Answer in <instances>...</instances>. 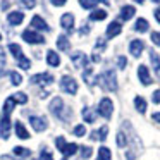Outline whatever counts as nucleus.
I'll use <instances>...</instances> for the list:
<instances>
[{"label": "nucleus", "mask_w": 160, "mask_h": 160, "mask_svg": "<svg viewBox=\"0 0 160 160\" xmlns=\"http://www.w3.org/2000/svg\"><path fill=\"white\" fill-rule=\"evenodd\" d=\"M98 160H100V158H98Z\"/></svg>", "instance_id": "obj_59"}, {"label": "nucleus", "mask_w": 160, "mask_h": 160, "mask_svg": "<svg viewBox=\"0 0 160 160\" xmlns=\"http://www.w3.org/2000/svg\"><path fill=\"white\" fill-rule=\"evenodd\" d=\"M31 26L33 28H36V29H40V31H48V24L45 22V19L43 18H40V16H35V18L31 19Z\"/></svg>", "instance_id": "obj_16"}, {"label": "nucleus", "mask_w": 160, "mask_h": 160, "mask_svg": "<svg viewBox=\"0 0 160 160\" xmlns=\"http://www.w3.org/2000/svg\"><path fill=\"white\" fill-rule=\"evenodd\" d=\"M98 4V0H79V5L83 9H95Z\"/></svg>", "instance_id": "obj_34"}, {"label": "nucleus", "mask_w": 160, "mask_h": 160, "mask_svg": "<svg viewBox=\"0 0 160 160\" xmlns=\"http://www.w3.org/2000/svg\"><path fill=\"white\" fill-rule=\"evenodd\" d=\"M7 19H9V22H11L12 26H18V24H21V22H22L24 14H22V12H19V11H16V12H11Z\"/></svg>", "instance_id": "obj_20"}, {"label": "nucleus", "mask_w": 160, "mask_h": 160, "mask_svg": "<svg viewBox=\"0 0 160 160\" xmlns=\"http://www.w3.org/2000/svg\"><path fill=\"white\" fill-rule=\"evenodd\" d=\"M22 40L24 42H28V43H31V45H42V43H45V38H43L40 33H36V31H33V29H26L24 33H22Z\"/></svg>", "instance_id": "obj_4"}, {"label": "nucleus", "mask_w": 160, "mask_h": 160, "mask_svg": "<svg viewBox=\"0 0 160 160\" xmlns=\"http://www.w3.org/2000/svg\"><path fill=\"white\" fill-rule=\"evenodd\" d=\"M136 4H143V2H145V0H134Z\"/></svg>", "instance_id": "obj_54"}, {"label": "nucleus", "mask_w": 160, "mask_h": 160, "mask_svg": "<svg viewBox=\"0 0 160 160\" xmlns=\"http://www.w3.org/2000/svg\"><path fill=\"white\" fill-rule=\"evenodd\" d=\"M107 134H108V126H102L98 131H93L90 134V138L93 141H105L107 139Z\"/></svg>", "instance_id": "obj_13"}, {"label": "nucleus", "mask_w": 160, "mask_h": 160, "mask_svg": "<svg viewBox=\"0 0 160 160\" xmlns=\"http://www.w3.org/2000/svg\"><path fill=\"white\" fill-rule=\"evenodd\" d=\"M117 66H119V69H124V67L128 66V59H126L124 55H119L117 57Z\"/></svg>", "instance_id": "obj_39"}, {"label": "nucleus", "mask_w": 160, "mask_h": 160, "mask_svg": "<svg viewBox=\"0 0 160 160\" xmlns=\"http://www.w3.org/2000/svg\"><path fill=\"white\" fill-rule=\"evenodd\" d=\"M4 66H5V53H4V48L0 47V71L4 69Z\"/></svg>", "instance_id": "obj_44"}, {"label": "nucleus", "mask_w": 160, "mask_h": 160, "mask_svg": "<svg viewBox=\"0 0 160 160\" xmlns=\"http://www.w3.org/2000/svg\"><path fill=\"white\" fill-rule=\"evenodd\" d=\"M117 146H119V148H124V146H128V138H126L124 131H119V132H117Z\"/></svg>", "instance_id": "obj_33"}, {"label": "nucleus", "mask_w": 160, "mask_h": 160, "mask_svg": "<svg viewBox=\"0 0 160 160\" xmlns=\"http://www.w3.org/2000/svg\"><path fill=\"white\" fill-rule=\"evenodd\" d=\"M71 60H72L74 67H78V69H81V67H84V69H86V64H88V57L84 55L83 52H74L72 55H71Z\"/></svg>", "instance_id": "obj_8"}, {"label": "nucleus", "mask_w": 160, "mask_h": 160, "mask_svg": "<svg viewBox=\"0 0 160 160\" xmlns=\"http://www.w3.org/2000/svg\"><path fill=\"white\" fill-rule=\"evenodd\" d=\"M29 150H26V148H22V146H16L14 148V155H18V157H22V158H24V157H29Z\"/></svg>", "instance_id": "obj_35"}, {"label": "nucleus", "mask_w": 160, "mask_h": 160, "mask_svg": "<svg viewBox=\"0 0 160 160\" xmlns=\"http://www.w3.org/2000/svg\"><path fill=\"white\" fill-rule=\"evenodd\" d=\"M91 60H93V62H100V60H102V57L100 55H98V53H93V57H91Z\"/></svg>", "instance_id": "obj_49"}, {"label": "nucleus", "mask_w": 160, "mask_h": 160, "mask_svg": "<svg viewBox=\"0 0 160 160\" xmlns=\"http://www.w3.org/2000/svg\"><path fill=\"white\" fill-rule=\"evenodd\" d=\"M79 150V146L76 145V143H67L66 146H64V150H62V153L66 157H71V155H74V153Z\"/></svg>", "instance_id": "obj_25"}, {"label": "nucleus", "mask_w": 160, "mask_h": 160, "mask_svg": "<svg viewBox=\"0 0 160 160\" xmlns=\"http://www.w3.org/2000/svg\"><path fill=\"white\" fill-rule=\"evenodd\" d=\"M18 64H19V67H21V69H26V71H28L29 67H31V60H29V59H26L24 55H22L21 59L18 60Z\"/></svg>", "instance_id": "obj_36"}, {"label": "nucleus", "mask_w": 160, "mask_h": 160, "mask_svg": "<svg viewBox=\"0 0 160 160\" xmlns=\"http://www.w3.org/2000/svg\"><path fill=\"white\" fill-rule=\"evenodd\" d=\"M81 114H83V119L88 122V124H91V122L97 121V114H95V110H93V108H90V107H84Z\"/></svg>", "instance_id": "obj_19"}, {"label": "nucleus", "mask_w": 160, "mask_h": 160, "mask_svg": "<svg viewBox=\"0 0 160 160\" xmlns=\"http://www.w3.org/2000/svg\"><path fill=\"white\" fill-rule=\"evenodd\" d=\"M38 160H53V157H52V153H50V152H42Z\"/></svg>", "instance_id": "obj_43"}, {"label": "nucleus", "mask_w": 160, "mask_h": 160, "mask_svg": "<svg viewBox=\"0 0 160 160\" xmlns=\"http://www.w3.org/2000/svg\"><path fill=\"white\" fill-rule=\"evenodd\" d=\"M16 134H18V138H19V139H29V132H28V129H26L19 121L16 122Z\"/></svg>", "instance_id": "obj_21"}, {"label": "nucleus", "mask_w": 160, "mask_h": 160, "mask_svg": "<svg viewBox=\"0 0 160 160\" xmlns=\"http://www.w3.org/2000/svg\"><path fill=\"white\" fill-rule=\"evenodd\" d=\"M21 4H22V7H26V9H33L36 5V0H21Z\"/></svg>", "instance_id": "obj_41"}, {"label": "nucleus", "mask_w": 160, "mask_h": 160, "mask_svg": "<svg viewBox=\"0 0 160 160\" xmlns=\"http://www.w3.org/2000/svg\"><path fill=\"white\" fill-rule=\"evenodd\" d=\"M98 114L103 119H110L114 114V102L110 98H102L100 103H98Z\"/></svg>", "instance_id": "obj_2"}, {"label": "nucleus", "mask_w": 160, "mask_h": 160, "mask_svg": "<svg viewBox=\"0 0 160 160\" xmlns=\"http://www.w3.org/2000/svg\"><path fill=\"white\" fill-rule=\"evenodd\" d=\"M152 102H153V103H160V90H155V91H153Z\"/></svg>", "instance_id": "obj_45"}, {"label": "nucleus", "mask_w": 160, "mask_h": 160, "mask_svg": "<svg viewBox=\"0 0 160 160\" xmlns=\"http://www.w3.org/2000/svg\"><path fill=\"white\" fill-rule=\"evenodd\" d=\"M100 2H103V4H108V2H110V0H100Z\"/></svg>", "instance_id": "obj_55"}, {"label": "nucleus", "mask_w": 160, "mask_h": 160, "mask_svg": "<svg viewBox=\"0 0 160 160\" xmlns=\"http://www.w3.org/2000/svg\"><path fill=\"white\" fill-rule=\"evenodd\" d=\"M64 160H66V158H64Z\"/></svg>", "instance_id": "obj_58"}, {"label": "nucleus", "mask_w": 160, "mask_h": 160, "mask_svg": "<svg viewBox=\"0 0 160 160\" xmlns=\"http://www.w3.org/2000/svg\"><path fill=\"white\" fill-rule=\"evenodd\" d=\"M69 40H67V36L66 35H60L59 38H57V48L59 50H62V52H67L69 50Z\"/></svg>", "instance_id": "obj_23"}, {"label": "nucleus", "mask_w": 160, "mask_h": 160, "mask_svg": "<svg viewBox=\"0 0 160 160\" xmlns=\"http://www.w3.org/2000/svg\"><path fill=\"white\" fill-rule=\"evenodd\" d=\"M7 7H9V2H7V0H5L4 4H2V9H7Z\"/></svg>", "instance_id": "obj_53"}, {"label": "nucleus", "mask_w": 160, "mask_h": 160, "mask_svg": "<svg viewBox=\"0 0 160 160\" xmlns=\"http://www.w3.org/2000/svg\"><path fill=\"white\" fill-rule=\"evenodd\" d=\"M50 2H52V4L55 5V7H62V5L66 4L67 0H50Z\"/></svg>", "instance_id": "obj_48"}, {"label": "nucleus", "mask_w": 160, "mask_h": 160, "mask_svg": "<svg viewBox=\"0 0 160 160\" xmlns=\"http://www.w3.org/2000/svg\"><path fill=\"white\" fill-rule=\"evenodd\" d=\"M122 31V26L119 21H112L110 24L107 26V38H115L117 35H121Z\"/></svg>", "instance_id": "obj_12"}, {"label": "nucleus", "mask_w": 160, "mask_h": 160, "mask_svg": "<svg viewBox=\"0 0 160 160\" xmlns=\"http://www.w3.org/2000/svg\"><path fill=\"white\" fill-rule=\"evenodd\" d=\"M9 50H11V53H12V55H14L18 60L22 57V50H21V47L16 45V43H9Z\"/></svg>", "instance_id": "obj_28"}, {"label": "nucleus", "mask_w": 160, "mask_h": 160, "mask_svg": "<svg viewBox=\"0 0 160 160\" xmlns=\"http://www.w3.org/2000/svg\"><path fill=\"white\" fill-rule=\"evenodd\" d=\"M14 107H16V102L12 100V97H9L7 100H5V103H4V112H2V114H4V115H9L12 110H14Z\"/></svg>", "instance_id": "obj_27"}, {"label": "nucleus", "mask_w": 160, "mask_h": 160, "mask_svg": "<svg viewBox=\"0 0 160 160\" xmlns=\"http://www.w3.org/2000/svg\"><path fill=\"white\" fill-rule=\"evenodd\" d=\"M0 160H16L14 157H11V155H2L0 157Z\"/></svg>", "instance_id": "obj_51"}, {"label": "nucleus", "mask_w": 160, "mask_h": 160, "mask_svg": "<svg viewBox=\"0 0 160 160\" xmlns=\"http://www.w3.org/2000/svg\"><path fill=\"white\" fill-rule=\"evenodd\" d=\"M83 79H84V83L86 84H93L95 83V78H93V71L90 69V67H86V69H84V72H83Z\"/></svg>", "instance_id": "obj_30"}, {"label": "nucleus", "mask_w": 160, "mask_h": 160, "mask_svg": "<svg viewBox=\"0 0 160 160\" xmlns=\"http://www.w3.org/2000/svg\"><path fill=\"white\" fill-rule=\"evenodd\" d=\"M134 107H136V110H138L139 114H145L146 112V100L143 97H136L134 98Z\"/></svg>", "instance_id": "obj_24"}, {"label": "nucleus", "mask_w": 160, "mask_h": 160, "mask_svg": "<svg viewBox=\"0 0 160 160\" xmlns=\"http://www.w3.org/2000/svg\"><path fill=\"white\" fill-rule=\"evenodd\" d=\"M148 21H146V19H138V21H136V24H134V29L138 33H146L148 31Z\"/></svg>", "instance_id": "obj_26"}, {"label": "nucleus", "mask_w": 160, "mask_h": 160, "mask_svg": "<svg viewBox=\"0 0 160 160\" xmlns=\"http://www.w3.org/2000/svg\"><path fill=\"white\" fill-rule=\"evenodd\" d=\"M60 90L66 91L67 95H76L78 93V83L74 78L71 76H62L60 79Z\"/></svg>", "instance_id": "obj_3"}, {"label": "nucleus", "mask_w": 160, "mask_h": 160, "mask_svg": "<svg viewBox=\"0 0 160 160\" xmlns=\"http://www.w3.org/2000/svg\"><path fill=\"white\" fill-rule=\"evenodd\" d=\"M143 50H145V43H143V40H132V42L129 43V52H131V55L136 57V59L141 55Z\"/></svg>", "instance_id": "obj_10"}, {"label": "nucleus", "mask_w": 160, "mask_h": 160, "mask_svg": "<svg viewBox=\"0 0 160 160\" xmlns=\"http://www.w3.org/2000/svg\"><path fill=\"white\" fill-rule=\"evenodd\" d=\"M47 62H48V66L57 67V66L60 64V57H59V53L53 52V50H48V52H47Z\"/></svg>", "instance_id": "obj_18"}, {"label": "nucleus", "mask_w": 160, "mask_h": 160, "mask_svg": "<svg viewBox=\"0 0 160 160\" xmlns=\"http://www.w3.org/2000/svg\"><path fill=\"white\" fill-rule=\"evenodd\" d=\"M150 62H152V66H153L155 76L160 79V55L155 52V50H150Z\"/></svg>", "instance_id": "obj_14"}, {"label": "nucleus", "mask_w": 160, "mask_h": 160, "mask_svg": "<svg viewBox=\"0 0 160 160\" xmlns=\"http://www.w3.org/2000/svg\"><path fill=\"white\" fill-rule=\"evenodd\" d=\"M152 42L155 43L157 47H160V31H153L152 33Z\"/></svg>", "instance_id": "obj_42"}, {"label": "nucleus", "mask_w": 160, "mask_h": 160, "mask_svg": "<svg viewBox=\"0 0 160 160\" xmlns=\"http://www.w3.org/2000/svg\"><path fill=\"white\" fill-rule=\"evenodd\" d=\"M105 18H107V11L103 9H95L90 14V21H103Z\"/></svg>", "instance_id": "obj_22"}, {"label": "nucleus", "mask_w": 160, "mask_h": 160, "mask_svg": "<svg viewBox=\"0 0 160 160\" xmlns=\"http://www.w3.org/2000/svg\"><path fill=\"white\" fill-rule=\"evenodd\" d=\"M88 33H90V26L83 24V26H81V29H79V35H88Z\"/></svg>", "instance_id": "obj_47"}, {"label": "nucleus", "mask_w": 160, "mask_h": 160, "mask_svg": "<svg viewBox=\"0 0 160 160\" xmlns=\"http://www.w3.org/2000/svg\"><path fill=\"white\" fill-rule=\"evenodd\" d=\"M138 78L141 81L143 86H150L152 84V76H150V71L146 66H139L138 67Z\"/></svg>", "instance_id": "obj_9"}, {"label": "nucleus", "mask_w": 160, "mask_h": 160, "mask_svg": "<svg viewBox=\"0 0 160 160\" xmlns=\"http://www.w3.org/2000/svg\"><path fill=\"white\" fill-rule=\"evenodd\" d=\"M97 50H103L105 48V40L103 38H98L97 40V47H95Z\"/></svg>", "instance_id": "obj_46"}, {"label": "nucleus", "mask_w": 160, "mask_h": 160, "mask_svg": "<svg viewBox=\"0 0 160 160\" xmlns=\"http://www.w3.org/2000/svg\"><path fill=\"white\" fill-rule=\"evenodd\" d=\"M62 110H64V102L60 97H55L52 102H50V112H52L55 117L62 119Z\"/></svg>", "instance_id": "obj_5"}, {"label": "nucleus", "mask_w": 160, "mask_h": 160, "mask_svg": "<svg viewBox=\"0 0 160 160\" xmlns=\"http://www.w3.org/2000/svg\"><path fill=\"white\" fill-rule=\"evenodd\" d=\"M153 117V121H157V122H160V112H157V114H153L152 115Z\"/></svg>", "instance_id": "obj_52"}, {"label": "nucleus", "mask_w": 160, "mask_h": 160, "mask_svg": "<svg viewBox=\"0 0 160 160\" xmlns=\"http://www.w3.org/2000/svg\"><path fill=\"white\" fill-rule=\"evenodd\" d=\"M0 40H2V35H0Z\"/></svg>", "instance_id": "obj_57"}, {"label": "nucleus", "mask_w": 160, "mask_h": 160, "mask_svg": "<svg viewBox=\"0 0 160 160\" xmlns=\"http://www.w3.org/2000/svg\"><path fill=\"white\" fill-rule=\"evenodd\" d=\"M91 152H93V150H91L90 146H81V157H83L84 160L91 157Z\"/></svg>", "instance_id": "obj_38"}, {"label": "nucleus", "mask_w": 160, "mask_h": 160, "mask_svg": "<svg viewBox=\"0 0 160 160\" xmlns=\"http://www.w3.org/2000/svg\"><path fill=\"white\" fill-rule=\"evenodd\" d=\"M98 158H100V160H112L110 150H108L107 146H102V148L98 150Z\"/></svg>", "instance_id": "obj_29"}, {"label": "nucleus", "mask_w": 160, "mask_h": 160, "mask_svg": "<svg viewBox=\"0 0 160 160\" xmlns=\"http://www.w3.org/2000/svg\"><path fill=\"white\" fill-rule=\"evenodd\" d=\"M153 14H155V19L160 22V7H158V9H155V12H153Z\"/></svg>", "instance_id": "obj_50"}, {"label": "nucleus", "mask_w": 160, "mask_h": 160, "mask_svg": "<svg viewBox=\"0 0 160 160\" xmlns=\"http://www.w3.org/2000/svg\"><path fill=\"white\" fill-rule=\"evenodd\" d=\"M153 2H155V4H160V0H153Z\"/></svg>", "instance_id": "obj_56"}, {"label": "nucleus", "mask_w": 160, "mask_h": 160, "mask_svg": "<svg viewBox=\"0 0 160 160\" xmlns=\"http://www.w3.org/2000/svg\"><path fill=\"white\" fill-rule=\"evenodd\" d=\"M9 78H11V81H12V84H14V86H19V84L22 83V78H21V74H19V72H16V71H12V72H9Z\"/></svg>", "instance_id": "obj_32"}, {"label": "nucleus", "mask_w": 160, "mask_h": 160, "mask_svg": "<svg viewBox=\"0 0 160 160\" xmlns=\"http://www.w3.org/2000/svg\"><path fill=\"white\" fill-rule=\"evenodd\" d=\"M12 100H14L16 103L26 105V103H28V95H26V93H16V95H12Z\"/></svg>", "instance_id": "obj_31"}, {"label": "nucleus", "mask_w": 160, "mask_h": 160, "mask_svg": "<svg viewBox=\"0 0 160 160\" xmlns=\"http://www.w3.org/2000/svg\"><path fill=\"white\" fill-rule=\"evenodd\" d=\"M136 14V9L132 7V5H124V7L121 9V19L122 21H129V19H132V16Z\"/></svg>", "instance_id": "obj_17"}, {"label": "nucleus", "mask_w": 160, "mask_h": 160, "mask_svg": "<svg viewBox=\"0 0 160 160\" xmlns=\"http://www.w3.org/2000/svg\"><path fill=\"white\" fill-rule=\"evenodd\" d=\"M60 24H62L64 29H67V31H71V29L74 28V16L69 14V12H66V14L60 18Z\"/></svg>", "instance_id": "obj_15"}, {"label": "nucleus", "mask_w": 160, "mask_h": 160, "mask_svg": "<svg viewBox=\"0 0 160 160\" xmlns=\"http://www.w3.org/2000/svg\"><path fill=\"white\" fill-rule=\"evenodd\" d=\"M9 134H11V119H9V115L2 114V119H0V136L4 139H7Z\"/></svg>", "instance_id": "obj_7"}, {"label": "nucleus", "mask_w": 160, "mask_h": 160, "mask_svg": "<svg viewBox=\"0 0 160 160\" xmlns=\"http://www.w3.org/2000/svg\"><path fill=\"white\" fill-rule=\"evenodd\" d=\"M95 81H97V83L100 84L103 90L117 91V86H119V84H117V78H115V72L112 69H107L103 74H102V76H98Z\"/></svg>", "instance_id": "obj_1"}, {"label": "nucleus", "mask_w": 160, "mask_h": 160, "mask_svg": "<svg viewBox=\"0 0 160 160\" xmlns=\"http://www.w3.org/2000/svg\"><path fill=\"white\" fill-rule=\"evenodd\" d=\"M29 124H31V128L36 132H43L47 129V121L43 117H38V115H31L29 117Z\"/></svg>", "instance_id": "obj_6"}, {"label": "nucleus", "mask_w": 160, "mask_h": 160, "mask_svg": "<svg viewBox=\"0 0 160 160\" xmlns=\"http://www.w3.org/2000/svg\"><path fill=\"white\" fill-rule=\"evenodd\" d=\"M55 145H57V148H59V152H62V150H64V146H66L67 143H66V139H64L62 136H59V138L55 139Z\"/></svg>", "instance_id": "obj_40"}, {"label": "nucleus", "mask_w": 160, "mask_h": 160, "mask_svg": "<svg viewBox=\"0 0 160 160\" xmlns=\"http://www.w3.org/2000/svg\"><path fill=\"white\" fill-rule=\"evenodd\" d=\"M72 132L78 136V138H81V136H84V134H86V128H84L83 124H78L76 128H74V131H72Z\"/></svg>", "instance_id": "obj_37"}, {"label": "nucleus", "mask_w": 160, "mask_h": 160, "mask_svg": "<svg viewBox=\"0 0 160 160\" xmlns=\"http://www.w3.org/2000/svg\"><path fill=\"white\" fill-rule=\"evenodd\" d=\"M31 83L35 84H42V86H45V84H50L53 83V76L48 72H42V74H36V76L31 78Z\"/></svg>", "instance_id": "obj_11"}]
</instances>
